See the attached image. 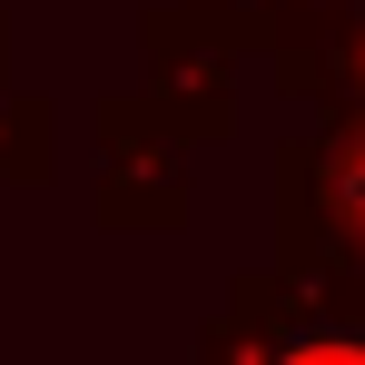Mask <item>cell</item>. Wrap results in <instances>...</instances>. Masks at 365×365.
Here are the masks:
<instances>
[{
	"label": "cell",
	"instance_id": "2",
	"mask_svg": "<svg viewBox=\"0 0 365 365\" xmlns=\"http://www.w3.org/2000/svg\"><path fill=\"white\" fill-rule=\"evenodd\" d=\"M197 356H365V277H326V267L237 277L197 326Z\"/></svg>",
	"mask_w": 365,
	"mask_h": 365
},
{
	"label": "cell",
	"instance_id": "3",
	"mask_svg": "<svg viewBox=\"0 0 365 365\" xmlns=\"http://www.w3.org/2000/svg\"><path fill=\"white\" fill-rule=\"evenodd\" d=\"M89 148H99L89 217L109 237H178L187 227V138L138 89H99L89 99Z\"/></svg>",
	"mask_w": 365,
	"mask_h": 365
},
{
	"label": "cell",
	"instance_id": "7",
	"mask_svg": "<svg viewBox=\"0 0 365 365\" xmlns=\"http://www.w3.org/2000/svg\"><path fill=\"white\" fill-rule=\"evenodd\" d=\"M187 10H207V20H217V30H227L237 50H257V40H267V30H277V20H287L297 0H187Z\"/></svg>",
	"mask_w": 365,
	"mask_h": 365
},
{
	"label": "cell",
	"instance_id": "5",
	"mask_svg": "<svg viewBox=\"0 0 365 365\" xmlns=\"http://www.w3.org/2000/svg\"><path fill=\"white\" fill-rule=\"evenodd\" d=\"M277 89L306 109H365V0H297L267 40Z\"/></svg>",
	"mask_w": 365,
	"mask_h": 365
},
{
	"label": "cell",
	"instance_id": "1",
	"mask_svg": "<svg viewBox=\"0 0 365 365\" xmlns=\"http://www.w3.org/2000/svg\"><path fill=\"white\" fill-rule=\"evenodd\" d=\"M277 267L365 277V109H316L277 148Z\"/></svg>",
	"mask_w": 365,
	"mask_h": 365
},
{
	"label": "cell",
	"instance_id": "8",
	"mask_svg": "<svg viewBox=\"0 0 365 365\" xmlns=\"http://www.w3.org/2000/svg\"><path fill=\"white\" fill-rule=\"evenodd\" d=\"M0 89H10V10H0Z\"/></svg>",
	"mask_w": 365,
	"mask_h": 365
},
{
	"label": "cell",
	"instance_id": "4",
	"mask_svg": "<svg viewBox=\"0 0 365 365\" xmlns=\"http://www.w3.org/2000/svg\"><path fill=\"white\" fill-rule=\"evenodd\" d=\"M138 99L178 128L187 148H217L237 128V40L207 10H187V0L138 10Z\"/></svg>",
	"mask_w": 365,
	"mask_h": 365
},
{
	"label": "cell",
	"instance_id": "6",
	"mask_svg": "<svg viewBox=\"0 0 365 365\" xmlns=\"http://www.w3.org/2000/svg\"><path fill=\"white\" fill-rule=\"evenodd\" d=\"M60 178V109L30 89H0V187H50Z\"/></svg>",
	"mask_w": 365,
	"mask_h": 365
}]
</instances>
